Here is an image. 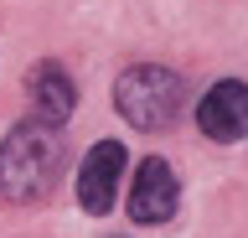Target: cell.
<instances>
[{
	"label": "cell",
	"mask_w": 248,
	"mask_h": 238,
	"mask_svg": "<svg viewBox=\"0 0 248 238\" xmlns=\"http://www.w3.org/2000/svg\"><path fill=\"white\" fill-rule=\"evenodd\" d=\"M62 160H67V140L62 125H46L31 114L26 125H16L0 140V197L5 202H36L57 187Z\"/></svg>",
	"instance_id": "6da1fadb"
},
{
	"label": "cell",
	"mask_w": 248,
	"mask_h": 238,
	"mask_svg": "<svg viewBox=\"0 0 248 238\" xmlns=\"http://www.w3.org/2000/svg\"><path fill=\"white\" fill-rule=\"evenodd\" d=\"M181 104H186V83L176 78L170 67L140 63V67H129V73H119V83H114V109L135 129H145V135L176 125Z\"/></svg>",
	"instance_id": "7a4b0ae2"
},
{
	"label": "cell",
	"mask_w": 248,
	"mask_h": 238,
	"mask_svg": "<svg viewBox=\"0 0 248 238\" xmlns=\"http://www.w3.org/2000/svg\"><path fill=\"white\" fill-rule=\"evenodd\" d=\"M197 125H202V135L217 140V145L243 140L248 135V83H238V78L212 83V88L202 94V104H197Z\"/></svg>",
	"instance_id": "3957f363"
},
{
	"label": "cell",
	"mask_w": 248,
	"mask_h": 238,
	"mask_svg": "<svg viewBox=\"0 0 248 238\" xmlns=\"http://www.w3.org/2000/svg\"><path fill=\"white\" fill-rule=\"evenodd\" d=\"M176 202H181V181H176V171H170L160 156L140 160L135 187H129V218H140V222H166L170 212H176Z\"/></svg>",
	"instance_id": "277c9868"
},
{
	"label": "cell",
	"mask_w": 248,
	"mask_h": 238,
	"mask_svg": "<svg viewBox=\"0 0 248 238\" xmlns=\"http://www.w3.org/2000/svg\"><path fill=\"white\" fill-rule=\"evenodd\" d=\"M119 176H124V145H114V140L93 145L83 171H78V202L88 212H108L114 191H119Z\"/></svg>",
	"instance_id": "5b68a950"
},
{
	"label": "cell",
	"mask_w": 248,
	"mask_h": 238,
	"mask_svg": "<svg viewBox=\"0 0 248 238\" xmlns=\"http://www.w3.org/2000/svg\"><path fill=\"white\" fill-rule=\"evenodd\" d=\"M26 94H31V114L46 119V125H62V119L78 109L73 78H67L57 63H36V67H31V73H26Z\"/></svg>",
	"instance_id": "8992f818"
}]
</instances>
